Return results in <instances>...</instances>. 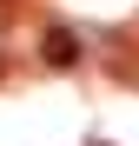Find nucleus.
Wrapping results in <instances>:
<instances>
[{
	"label": "nucleus",
	"mask_w": 139,
	"mask_h": 146,
	"mask_svg": "<svg viewBox=\"0 0 139 146\" xmlns=\"http://www.w3.org/2000/svg\"><path fill=\"white\" fill-rule=\"evenodd\" d=\"M40 60H46V66H73V60H80V40L66 33V27H46V33H40Z\"/></svg>",
	"instance_id": "nucleus-1"
},
{
	"label": "nucleus",
	"mask_w": 139,
	"mask_h": 146,
	"mask_svg": "<svg viewBox=\"0 0 139 146\" xmlns=\"http://www.w3.org/2000/svg\"><path fill=\"white\" fill-rule=\"evenodd\" d=\"M0 73H7V53H0Z\"/></svg>",
	"instance_id": "nucleus-2"
}]
</instances>
